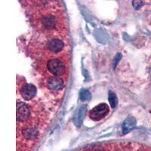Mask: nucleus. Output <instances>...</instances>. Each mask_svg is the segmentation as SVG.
Here are the masks:
<instances>
[{
  "label": "nucleus",
  "instance_id": "1",
  "mask_svg": "<svg viewBox=\"0 0 151 151\" xmlns=\"http://www.w3.org/2000/svg\"><path fill=\"white\" fill-rule=\"evenodd\" d=\"M47 67L50 73H52L55 76H60L65 73V64L60 60L57 58L51 59L48 61Z\"/></svg>",
  "mask_w": 151,
  "mask_h": 151
},
{
  "label": "nucleus",
  "instance_id": "2",
  "mask_svg": "<svg viewBox=\"0 0 151 151\" xmlns=\"http://www.w3.org/2000/svg\"><path fill=\"white\" fill-rule=\"evenodd\" d=\"M110 112L108 105L106 104H100L92 109L89 113L90 118L94 121H98L106 116Z\"/></svg>",
  "mask_w": 151,
  "mask_h": 151
},
{
  "label": "nucleus",
  "instance_id": "3",
  "mask_svg": "<svg viewBox=\"0 0 151 151\" xmlns=\"http://www.w3.org/2000/svg\"><path fill=\"white\" fill-rule=\"evenodd\" d=\"M30 110L29 106L23 102L17 104V120L18 122H24L29 118Z\"/></svg>",
  "mask_w": 151,
  "mask_h": 151
},
{
  "label": "nucleus",
  "instance_id": "4",
  "mask_svg": "<svg viewBox=\"0 0 151 151\" xmlns=\"http://www.w3.org/2000/svg\"><path fill=\"white\" fill-rule=\"evenodd\" d=\"M21 94L24 100L29 101L36 94V86L32 84L24 85L21 88Z\"/></svg>",
  "mask_w": 151,
  "mask_h": 151
},
{
  "label": "nucleus",
  "instance_id": "5",
  "mask_svg": "<svg viewBox=\"0 0 151 151\" xmlns=\"http://www.w3.org/2000/svg\"><path fill=\"white\" fill-rule=\"evenodd\" d=\"M47 86L50 89L54 90V91H58V90L61 89L64 86V82L62 81L60 78L58 76H52L48 78V82H47Z\"/></svg>",
  "mask_w": 151,
  "mask_h": 151
},
{
  "label": "nucleus",
  "instance_id": "6",
  "mask_svg": "<svg viewBox=\"0 0 151 151\" xmlns=\"http://www.w3.org/2000/svg\"><path fill=\"white\" fill-rule=\"evenodd\" d=\"M64 48V43L60 40H52L49 42L48 48L52 53H58Z\"/></svg>",
  "mask_w": 151,
  "mask_h": 151
},
{
  "label": "nucleus",
  "instance_id": "7",
  "mask_svg": "<svg viewBox=\"0 0 151 151\" xmlns=\"http://www.w3.org/2000/svg\"><path fill=\"white\" fill-rule=\"evenodd\" d=\"M135 124L136 121L134 117L129 116V118L126 119L122 124V132L124 134H127L129 132H131L134 128Z\"/></svg>",
  "mask_w": 151,
  "mask_h": 151
},
{
  "label": "nucleus",
  "instance_id": "8",
  "mask_svg": "<svg viewBox=\"0 0 151 151\" xmlns=\"http://www.w3.org/2000/svg\"><path fill=\"white\" fill-rule=\"evenodd\" d=\"M38 134V131L33 126H28L23 130V135L27 139H34Z\"/></svg>",
  "mask_w": 151,
  "mask_h": 151
},
{
  "label": "nucleus",
  "instance_id": "9",
  "mask_svg": "<svg viewBox=\"0 0 151 151\" xmlns=\"http://www.w3.org/2000/svg\"><path fill=\"white\" fill-rule=\"evenodd\" d=\"M42 24L47 29H52L55 27V21L53 16L52 15H45L42 17Z\"/></svg>",
  "mask_w": 151,
  "mask_h": 151
},
{
  "label": "nucleus",
  "instance_id": "10",
  "mask_svg": "<svg viewBox=\"0 0 151 151\" xmlns=\"http://www.w3.org/2000/svg\"><path fill=\"white\" fill-rule=\"evenodd\" d=\"M108 99L112 108H115L117 105V103H118V99H117L116 95L113 91H109Z\"/></svg>",
  "mask_w": 151,
  "mask_h": 151
},
{
  "label": "nucleus",
  "instance_id": "11",
  "mask_svg": "<svg viewBox=\"0 0 151 151\" xmlns=\"http://www.w3.org/2000/svg\"><path fill=\"white\" fill-rule=\"evenodd\" d=\"M79 98L82 101H88L91 98V93L86 89L81 90L80 93H79Z\"/></svg>",
  "mask_w": 151,
  "mask_h": 151
}]
</instances>
